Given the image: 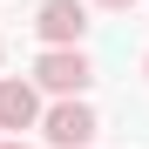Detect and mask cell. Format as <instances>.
Here are the masks:
<instances>
[{"instance_id": "1", "label": "cell", "mask_w": 149, "mask_h": 149, "mask_svg": "<svg viewBox=\"0 0 149 149\" xmlns=\"http://www.w3.org/2000/svg\"><path fill=\"white\" fill-rule=\"evenodd\" d=\"M34 81L47 95H61V102H81V88L95 81V61L81 54V47H47V54L34 61Z\"/></svg>"}, {"instance_id": "2", "label": "cell", "mask_w": 149, "mask_h": 149, "mask_svg": "<svg viewBox=\"0 0 149 149\" xmlns=\"http://www.w3.org/2000/svg\"><path fill=\"white\" fill-rule=\"evenodd\" d=\"M34 34H41L47 47H81V34H88V0H41Z\"/></svg>"}, {"instance_id": "3", "label": "cell", "mask_w": 149, "mask_h": 149, "mask_svg": "<svg viewBox=\"0 0 149 149\" xmlns=\"http://www.w3.org/2000/svg\"><path fill=\"white\" fill-rule=\"evenodd\" d=\"M95 129H102V122H95V109L88 102H54L41 115V136L54 142V149H88L95 142Z\"/></svg>"}, {"instance_id": "4", "label": "cell", "mask_w": 149, "mask_h": 149, "mask_svg": "<svg viewBox=\"0 0 149 149\" xmlns=\"http://www.w3.org/2000/svg\"><path fill=\"white\" fill-rule=\"evenodd\" d=\"M41 122V95H34V81H0V129H34Z\"/></svg>"}, {"instance_id": "5", "label": "cell", "mask_w": 149, "mask_h": 149, "mask_svg": "<svg viewBox=\"0 0 149 149\" xmlns=\"http://www.w3.org/2000/svg\"><path fill=\"white\" fill-rule=\"evenodd\" d=\"M95 7H109V14H129V7H136V0H95Z\"/></svg>"}, {"instance_id": "6", "label": "cell", "mask_w": 149, "mask_h": 149, "mask_svg": "<svg viewBox=\"0 0 149 149\" xmlns=\"http://www.w3.org/2000/svg\"><path fill=\"white\" fill-rule=\"evenodd\" d=\"M0 149H27V142H20V136H7V142H0Z\"/></svg>"}, {"instance_id": "7", "label": "cell", "mask_w": 149, "mask_h": 149, "mask_svg": "<svg viewBox=\"0 0 149 149\" xmlns=\"http://www.w3.org/2000/svg\"><path fill=\"white\" fill-rule=\"evenodd\" d=\"M142 68H149V54H142Z\"/></svg>"}, {"instance_id": "8", "label": "cell", "mask_w": 149, "mask_h": 149, "mask_svg": "<svg viewBox=\"0 0 149 149\" xmlns=\"http://www.w3.org/2000/svg\"><path fill=\"white\" fill-rule=\"evenodd\" d=\"M0 54H7V47H0Z\"/></svg>"}]
</instances>
